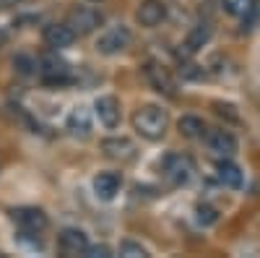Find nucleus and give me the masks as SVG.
I'll return each instance as SVG.
<instances>
[{"label": "nucleus", "mask_w": 260, "mask_h": 258, "mask_svg": "<svg viewBox=\"0 0 260 258\" xmlns=\"http://www.w3.org/2000/svg\"><path fill=\"white\" fill-rule=\"evenodd\" d=\"M167 125H169V118L156 104H146L133 115V128L148 141H159L167 133Z\"/></svg>", "instance_id": "f257e3e1"}, {"label": "nucleus", "mask_w": 260, "mask_h": 258, "mask_svg": "<svg viewBox=\"0 0 260 258\" xmlns=\"http://www.w3.org/2000/svg\"><path fill=\"white\" fill-rule=\"evenodd\" d=\"M39 76L47 86L71 83V68H68V63L57 55V50H50V52H45L39 58Z\"/></svg>", "instance_id": "f03ea898"}, {"label": "nucleus", "mask_w": 260, "mask_h": 258, "mask_svg": "<svg viewBox=\"0 0 260 258\" xmlns=\"http://www.w3.org/2000/svg\"><path fill=\"white\" fill-rule=\"evenodd\" d=\"M192 159L185 157V154H177V152H172L161 159V175L172 183V185H185L190 178H192Z\"/></svg>", "instance_id": "7ed1b4c3"}, {"label": "nucleus", "mask_w": 260, "mask_h": 258, "mask_svg": "<svg viewBox=\"0 0 260 258\" xmlns=\"http://www.w3.org/2000/svg\"><path fill=\"white\" fill-rule=\"evenodd\" d=\"M102 21H104V16L91 6H81L68 13V24L76 34H91L96 26H102Z\"/></svg>", "instance_id": "20e7f679"}, {"label": "nucleus", "mask_w": 260, "mask_h": 258, "mask_svg": "<svg viewBox=\"0 0 260 258\" xmlns=\"http://www.w3.org/2000/svg\"><path fill=\"white\" fill-rule=\"evenodd\" d=\"M11 219L24 230V232H42L50 219H47V214L42 211V209H34V206H21V209H13L11 211Z\"/></svg>", "instance_id": "39448f33"}, {"label": "nucleus", "mask_w": 260, "mask_h": 258, "mask_svg": "<svg viewBox=\"0 0 260 258\" xmlns=\"http://www.w3.org/2000/svg\"><path fill=\"white\" fill-rule=\"evenodd\" d=\"M143 71H146V78L151 81V86H154V89H156L159 94H167V97H175V94H177V83H175L172 73L161 66V63L148 60Z\"/></svg>", "instance_id": "423d86ee"}, {"label": "nucleus", "mask_w": 260, "mask_h": 258, "mask_svg": "<svg viewBox=\"0 0 260 258\" xmlns=\"http://www.w3.org/2000/svg\"><path fill=\"white\" fill-rule=\"evenodd\" d=\"M127 45H130V32H127V26H112V29H107V32L96 39V50H99L102 55H117V52H122Z\"/></svg>", "instance_id": "0eeeda50"}, {"label": "nucleus", "mask_w": 260, "mask_h": 258, "mask_svg": "<svg viewBox=\"0 0 260 258\" xmlns=\"http://www.w3.org/2000/svg\"><path fill=\"white\" fill-rule=\"evenodd\" d=\"M57 245L65 255H83L86 248H89V238H86L83 230H76V227H68L57 235Z\"/></svg>", "instance_id": "6e6552de"}, {"label": "nucleus", "mask_w": 260, "mask_h": 258, "mask_svg": "<svg viewBox=\"0 0 260 258\" xmlns=\"http://www.w3.org/2000/svg\"><path fill=\"white\" fill-rule=\"evenodd\" d=\"M76 32L71 29V24L65 21V24H50L45 26V42H47V47L52 50H62V47H71L73 42H76Z\"/></svg>", "instance_id": "1a4fd4ad"}, {"label": "nucleus", "mask_w": 260, "mask_h": 258, "mask_svg": "<svg viewBox=\"0 0 260 258\" xmlns=\"http://www.w3.org/2000/svg\"><path fill=\"white\" fill-rule=\"evenodd\" d=\"M94 110H96V118L104 128H117L120 125V102L115 97H99Z\"/></svg>", "instance_id": "9d476101"}, {"label": "nucleus", "mask_w": 260, "mask_h": 258, "mask_svg": "<svg viewBox=\"0 0 260 258\" xmlns=\"http://www.w3.org/2000/svg\"><path fill=\"white\" fill-rule=\"evenodd\" d=\"M120 185H122V180H120L117 172H102V175L94 178V193L102 201H112L117 196Z\"/></svg>", "instance_id": "9b49d317"}, {"label": "nucleus", "mask_w": 260, "mask_h": 258, "mask_svg": "<svg viewBox=\"0 0 260 258\" xmlns=\"http://www.w3.org/2000/svg\"><path fill=\"white\" fill-rule=\"evenodd\" d=\"M164 16H167V8H164L161 0H143L141 8H138V21L143 26H148V29L159 26L164 21Z\"/></svg>", "instance_id": "f8f14e48"}, {"label": "nucleus", "mask_w": 260, "mask_h": 258, "mask_svg": "<svg viewBox=\"0 0 260 258\" xmlns=\"http://www.w3.org/2000/svg\"><path fill=\"white\" fill-rule=\"evenodd\" d=\"M208 149L219 157H232L237 152V138L229 131H211L208 133Z\"/></svg>", "instance_id": "ddd939ff"}, {"label": "nucleus", "mask_w": 260, "mask_h": 258, "mask_svg": "<svg viewBox=\"0 0 260 258\" xmlns=\"http://www.w3.org/2000/svg\"><path fill=\"white\" fill-rule=\"evenodd\" d=\"M68 131L73 136H81V138H86L91 133V112L86 110V107H76L68 115Z\"/></svg>", "instance_id": "4468645a"}, {"label": "nucleus", "mask_w": 260, "mask_h": 258, "mask_svg": "<svg viewBox=\"0 0 260 258\" xmlns=\"http://www.w3.org/2000/svg\"><path fill=\"white\" fill-rule=\"evenodd\" d=\"M216 175H219V180L226 188H240L242 185V169L237 167L234 162H229V159H219V162H216Z\"/></svg>", "instance_id": "2eb2a0df"}, {"label": "nucleus", "mask_w": 260, "mask_h": 258, "mask_svg": "<svg viewBox=\"0 0 260 258\" xmlns=\"http://www.w3.org/2000/svg\"><path fill=\"white\" fill-rule=\"evenodd\" d=\"M221 6L229 16L242 18V21H250L257 13V0H221Z\"/></svg>", "instance_id": "dca6fc26"}, {"label": "nucleus", "mask_w": 260, "mask_h": 258, "mask_svg": "<svg viewBox=\"0 0 260 258\" xmlns=\"http://www.w3.org/2000/svg\"><path fill=\"white\" fill-rule=\"evenodd\" d=\"M102 149H104V154L112 157V159H130L136 152V146L127 138H107V141H102Z\"/></svg>", "instance_id": "f3484780"}, {"label": "nucleus", "mask_w": 260, "mask_h": 258, "mask_svg": "<svg viewBox=\"0 0 260 258\" xmlns=\"http://www.w3.org/2000/svg\"><path fill=\"white\" fill-rule=\"evenodd\" d=\"M177 128H180V133H182L185 138H201V136L206 133L203 120H201V118H195V115H185V118H180Z\"/></svg>", "instance_id": "a211bd4d"}, {"label": "nucleus", "mask_w": 260, "mask_h": 258, "mask_svg": "<svg viewBox=\"0 0 260 258\" xmlns=\"http://www.w3.org/2000/svg\"><path fill=\"white\" fill-rule=\"evenodd\" d=\"M208 39H211V26H208V24H198V26H195V29L187 34L185 47H187L190 52H195V50H201Z\"/></svg>", "instance_id": "6ab92c4d"}, {"label": "nucleus", "mask_w": 260, "mask_h": 258, "mask_svg": "<svg viewBox=\"0 0 260 258\" xmlns=\"http://www.w3.org/2000/svg\"><path fill=\"white\" fill-rule=\"evenodd\" d=\"M195 219H198V224H203V227H211V224L219 222V211H216L213 206H208V204H201L198 209H195Z\"/></svg>", "instance_id": "aec40b11"}, {"label": "nucleus", "mask_w": 260, "mask_h": 258, "mask_svg": "<svg viewBox=\"0 0 260 258\" xmlns=\"http://www.w3.org/2000/svg\"><path fill=\"white\" fill-rule=\"evenodd\" d=\"M13 68L18 76H31L34 73V60L29 55H16L13 58Z\"/></svg>", "instance_id": "412c9836"}, {"label": "nucleus", "mask_w": 260, "mask_h": 258, "mask_svg": "<svg viewBox=\"0 0 260 258\" xmlns=\"http://www.w3.org/2000/svg\"><path fill=\"white\" fill-rule=\"evenodd\" d=\"M120 255H130V258H143L146 255V248L141 243H133V240H125L120 245Z\"/></svg>", "instance_id": "4be33fe9"}, {"label": "nucleus", "mask_w": 260, "mask_h": 258, "mask_svg": "<svg viewBox=\"0 0 260 258\" xmlns=\"http://www.w3.org/2000/svg\"><path fill=\"white\" fill-rule=\"evenodd\" d=\"M180 73H182V78H190V81L203 78V68H201V66H195V63H185V66L180 68Z\"/></svg>", "instance_id": "5701e85b"}, {"label": "nucleus", "mask_w": 260, "mask_h": 258, "mask_svg": "<svg viewBox=\"0 0 260 258\" xmlns=\"http://www.w3.org/2000/svg\"><path fill=\"white\" fill-rule=\"evenodd\" d=\"M110 253H112V250L107 248V245H89L83 255H86V258H107Z\"/></svg>", "instance_id": "b1692460"}, {"label": "nucleus", "mask_w": 260, "mask_h": 258, "mask_svg": "<svg viewBox=\"0 0 260 258\" xmlns=\"http://www.w3.org/2000/svg\"><path fill=\"white\" fill-rule=\"evenodd\" d=\"M213 107H216V112H219V115H226L229 120H240V118H237V112H234V107H232V104H221V102H216Z\"/></svg>", "instance_id": "393cba45"}, {"label": "nucleus", "mask_w": 260, "mask_h": 258, "mask_svg": "<svg viewBox=\"0 0 260 258\" xmlns=\"http://www.w3.org/2000/svg\"><path fill=\"white\" fill-rule=\"evenodd\" d=\"M6 42H8V32H6V29H0V47H3Z\"/></svg>", "instance_id": "a878e982"}, {"label": "nucleus", "mask_w": 260, "mask_h": 258, "mask_svg": "<svg viewBox=\"0 0 260 258\" xmlns=\"http://www.w3.org/2000/svg\"><path fill=\"white\" fill-rule=\"evenodd\" d=\"M18 0H0V8H8V6H16Z\"/></svg>", "instance_id": "bb28decb"}, {"label": "nucleus", "mask_w": 260, "mask_h": 258, "mask_svg": "<svg viewBox=\"0 0 260 258\" xmlns=\"http://www.w3.org/2000/svg\"><path fill=\"white\" fill-rule=\"evenodd\" d=\"M94 3H99V0H94Z\"/></svg>", "instance_id": "cd10ccee"}]
</instances>
